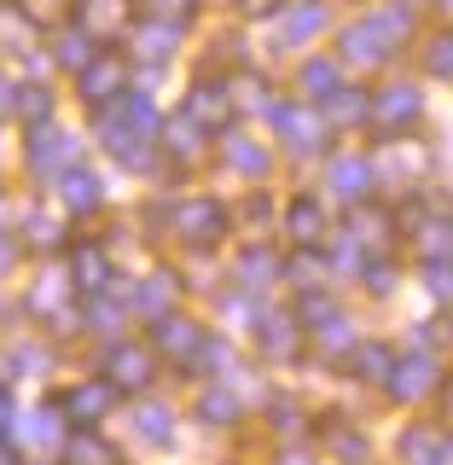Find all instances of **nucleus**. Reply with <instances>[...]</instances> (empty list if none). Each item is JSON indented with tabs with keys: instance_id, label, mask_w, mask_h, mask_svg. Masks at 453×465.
<instances>
[{
	"instance_id": "1",
	"label": "nucleus",
	"mask_w": 453,
	"mask_h": 465,
	"mask_svg": "<svg viewBox=\"0 0 453 465\" xmlns=\"http://www.w3.org/2000/svg\"><path fill=\"white\" fill-rule=\"evenodd\" d=\"M82 94L87 99H111L116 94V64H87L82 70Z\"/></svg>"
},
{
	"instance_id": "2",
	"label": "nucleus",
	"mask_w": 453,
	"mask_h": 465,
	"mask_svg": "<svg viewBox=\"0 0 453 465\" xmlns=\"http://www.w3.org/2000/svg\"><path fill=\"white\" fill-rule=\"evenodd\" d=\"M384 116H389V123L419 116V94H413V87H389V94H384Z\"/></svg>"
},
{
	"instance_id": "3",
	"label": "nucleus",
	"mask_w": 453,
	"mask_h": 465,
	"mask_svg": "<svg viewBox=\"0 0 453 465\" xmlns=\"http://www.w3.org/2000/svg\"><path fill=\"white\" fill-rule=\"evenodd\" d=\"M64 198L76 203V210H94V203H99V181H94V174H70V181H64Z\"/></svg>"
},
{
	"instance_id": "4",
	"label": "nucleus",
	"mask_w": 453,
	"mask_h": 465,
	"mask_svg": "<svg viewBox=\"0 0 453 465\" xmlns=\"http://www.w3.org/2000/svg\"><path fill=\"white\" fill-rule=\"evenodd\" d=\"M331 181H338L343 198H360V193H367V163H338V174H331Z\"/></svg>"
},
{
	"instance_id": "5",
	"label": "nucleus",
	"mask_w": 453,
	"mask_h": 465,
	"mask_svg": "<svg viewBox=\"0 0 453 465\" xmlns=\"http://www.w3.org/2000/svg\"><path fill=\"white\" fill-rule=\"evenodd\" d=\"M157 343H163V349H192L198 331L186 326V320H163V326H157Z\"/></svg>"
},
{
	"instance_id": "6",
	"label": "nucleus",
	"mask_w": 453,
	"mask_h": 465,
	"mask_svg": "<svg viewBox=\"0 0 453 465\" xmlns=\"http://www.w3.org/2000/svg\"><path fill=\"white\" fill-rule=\"evenodd\" d=\"M111 367H116V378H123V384H140V378H145V355H134V349H116Z\"/></svg>"
},
{
	"instance_id": "7",
	"label": "nucleus",
	"mask_w": 453,
	"mask_h": 465,
	"mask_svg": "<svg viewBox=\"0 0 453 465\" xmlns=\"http://www.w3.org/2000/svg\"><path fill=\"white\" fill-rule=\"evenodd\" d=\"M70 460L76 465H111V448H99L94 436H76V442H70Z\"/></svg>"
},
{
	"instance_id": "8",
	"label": "nucleus",
	"mask_w": 453,
	"mask_h": 465,
	"mask_svg": "<svg viewBox=\"0 0 453 465\" xmlns=\"http://www.w3.org/2000/svg\"><path fill=\"white\" fill-rule=\"evenodd\" d=\"M302 87H309V94H331V87H338V70H331V64H309V70H302Z\"/></svg>"
},
{
	"instance_id": "9",
	"label": "nucleus",
	"mask_w": 453,
	"mask_h": 465,
	"mask_svg": "<svg viewBox=\"0 0 453 465\" xmlns=\"http://www.w3.org/2000/svg\"><path fill=\"white\" fill-rule=\"evenodd\" d=\"M105 401H111V390H99V384H94V390H76V396H70V407H76L82 419H94Z\"/></svg>"
},
{
	"instance_id": "10",
	"label": "nucleus",
	"mask_w": 453,
	"mask_h": 465,
	"mask_svg": "<svg viewBox=\"0 0 453 465\" xmlns=\"http://www.w3.org/2000/svg\"><path fill=\"white\" fill-rule=\"evenodd\" d=\"M320 24H326V18H320V6H302V12H297V18H291V24H285V35H291V41H302V35H314V29H320Z\"/></svg>"
},
{
	"instance_id": "11",
	"label": "nucleus",
	"mask_w": 453,
	"mask_h": 465,
	"mask_svg": "<svg viewBox=\"0 0 453 465\" xmlns=\"http://www.w3.org/2000/svg\"><path fill=\"white\" fill-rule=\"evenodd\" d=\"M291 227H297V239H314V232H320V210H314V203H297V210H291Z\"/></svg>"
},
{
	"instance_id": "12",
	"label": "nucleus",
	"mask_w": 453,
	"mask_h": 465,
	"mask_svg": "<svg viewBox=\"0 0 453 465\" xmlns=\"http://www.w3.org/2000/svg\"><path fill=\"white\" fill-rule=\"evenodd\" d=\"M140 430L152 436V442H169V413H157V407H145V413H140Z\"/></svg>"
},
{
	"instance_id": "13",
	"label": "nucleus",
	"mask_w": 453,
	"mask_h": 465,
	"mask_svg": "<svg viewBox=\"0 0 453 465\" xmlns=\"http://www.w3.org/2000/svg\"><path fill=\"white\" fill-rule=\"evenodd\" d=\"M430 70H436V76H453V35H442V41H436V53H430Z\"/></svg>"
},
{
	"instance_id": "14",
	"label": "nucleus",
	"mask_w": 453,
	"mask_h": 465,
	"mask_svg": "<svg viewBox=\"0 0 453 465\" xmlns=\"http://www.w3.org/2000/svg\"><path fill=\"white\" fill-rule=\"evenodd\" d=\"M360 111H367V99H355V94L338 99V87H331V116H343V123H349V116H360Z\"/></svg>"
},
{
	"instance_id": "15",
	"label": "nucleus",
	"mask_w": 453,
	"mask_h": 465,
	"mask_svg": "<svg viewBox=\"0 0 453 465\" xmlns=\"http://www.w3.org/2000/svg\"><path fill=\"white\" fill-rule=\"evenodd\" d=\"M24 116H47V94L41 87H24Z\"/></svg>"
},
{
	"instance_id": "16",
	"label": "nucleus",
	"mask_w": 453,
	"mask_h": 465,
	"mask_svg": "<svg viewBox=\"0 0 453 465\" xmlns=\"http://www.w3.org/2000/svg\"><path fill=\"white\" fill-rule=\"evenodd\" d=\"M203 413H210V419H227L232 401H227V396H210V401H203Z\"/></svg>"
},
{
	"instance_id": "17",
	"label": "nucleus",
	"mask_w": 453,
	"mask_h": 465,
	"mask_svg": "<svg viewBox=\"0 0 453 465\" xmlns=\"http://www.w3.org/2000/svg\"><path fill=\"white\" fill-rule=\"evenodd\" d=\"M12 105H18V94H12V87L0 82V111H12Z\"/></svg>"
},
{
	"instance_id": "18",
	"label": "nucleus",
	"mask_w": 453,
	"mask_h": 465,
	"mask_svg": "<svg viewBox=\"0 0 453 465\" xmlns=\"http://www.w3.org/2000/svg\"><path fill=\"white\" fill-rule=\"evenodd\" d=\"M0 430H12V401L0 396Z\"/></svg>"
},
{
	"instance_id": "19",
	"label": "nucleus",
	"mask_w": 453,
	"mask_h": 465,
	"mask_svg": "<svg viewBox=\"0 0 453 465\" xmlns=\"http://www.w3.org/2000/svg\"><path fill=\"white\" fill-rule=\"evenodd\" d=\"M6 262H12V244H6V239H0V268H6Z\"/></svg>"
},
{
	"instance_id": "20",
	"label": "nucleus",
	"mask_w": 453,
	"mask_h": 465,
	"mask_svg": "<svg viewBox=\"0 0 453 465\" xmlns=\"http://www.w3.org/2000/svg\"><path fill=\"white\" fill-rule=\"evenodd\" d=\"M0 465H6V448H0Z\"/></svg>"
},
{
	"instance_id": "21",
	"label": "nucleus",
	"mask_w": 453,
	"mask_h": 465,
	"mask_svg": "<svg viewBox=\"0 0 453 465\" xmlns=\"http://www.w3.org/2000/svg\"><path fill=\"white\" fill-rule=\"evenodd\" d=\"M285 465H302V460H285Z\"/></svg>"
},
{
	"instance_id": "22",
	"label": "nucleus",
	"mask_w": 453,
	"mask_h": 465,
	"mask_svg": "<svg viewBox=\"0 0 453 465\" xmlns=\"http://www.w3.org/2000/svg\"><path fill=\"white\" fill-rule=\"evenodd\" d=\"M448 6H453V0H448Z\"/></svg>"
}]
</instances>
